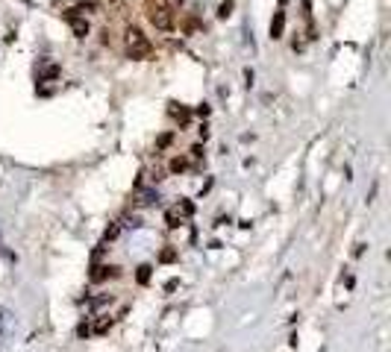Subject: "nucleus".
Listing matches in <instances>:
<instances>
[{
  "label": "nucleus",
  "mask_w": 391,
  "mask_h": 352,
  "mask_svg": "<svg viewBox=\"0 0 391 352\" xmlns=\"http://www.w3.org/2000/svg\"><path fill=\"white\" fill-rule=\"evenodd\" d=\"M144 9H147V21L156 27V30H174L177 24V12H174V3L171 0H144Z\"/></svg>",
  "instance_id": "f257e3e1"
},
{
  "label": "nucleus",
  "mask_w": 391,
  "mask_h": 352,
  "mask_svg": "<svg viewBox=\"0 0 391 352\" xmlns=\"http://www.w3.org/2000/svg\"><path fill=\"white\" fill-rule=\"evenodd\" d=\"M127 56L130 59H150L153 56V44L147 41V35L138 27H130V32H127Z\"/></svg>",
  "instance_id": "f03ea898"
},
{
  "label": "nucleus",
  "mask_w": 391,
  "mask_h": 352,
  "mask_svg": "<svg viewBox=\"0 0 391 352\" xmlns=\"http://www.w3.org/2000/svg\"><path fill=\"white\" fill-rule=\"evenodd\" d=\"M62 18L68 21V27L74 30V35H77V38H86V35H89V18H86V15H80L77 9H65V12H62Z\"/></svg>",
  "instance_id": "7ed1b4c3"
},
{
  "label": "nucleus",
  "mask_w": 391,
  "mask_h": 352,
  "mask_svg": "<svg viewBox=\"0 0 391 352\" xmlns=\"http://www.w3.org/2000/svg\"><path fill=\"white\" fill-rule=\"evenodd\" d=\"M109 276H112V279L121 276V267H115V264H112V267H109V264H98V267L92 270V282H106Z\"/></svg>",
  "instance_id": "20e7f679"
},
{
  "label": "nucleus",
  "mask_w": 391,
  "mask_h": 352,
  "mask_svg": "<svg viewBox=\"0 0 391 352\" xmlns=\"http://www.w3.org/2000/svg\"><path fill=\"white\" fill-rule=\"evenodd\" d=\"M283 32H286V12L280 9V12H274V18H271V38L277 41V38H283Z\"/></svg>",
  "instance_id": "39448f33"
},
{
  "label": "nucleus",
  "mask_w": 391,
  "mask_h": 352,
  "mask_svg": "<svg viewBox=\"0 0 391 352\" xmlns=\"http://www.w3.org/2000/svg\"><path fill=\"white\" fill-rule=\"evenodd\" d=\"M168 115H171L174 121H180V124H189V118H192V112H189L183 103H168Z\"/></svg>",
  "instance_id": "423d86ee"
},
{
  "label": "nucleus",
  "mask_w": 391,
  "mask_h": 352,
  "mask_svg": "<svg viewBox=\"0 0 391 352\" xmlns=\"http://www.w3.org/2000/svg\"><path fill=\"white\" fill-rule=\"evenodd\" d=\"M156 203H159V194L153 191V188H144V191L135 194V206H141V209L144 206H156Z\"/></svg>",
  "instance_id": "0eeeda50"
},
{
  "label": "nucleus",
  "mask_w": 391,
  "mask_h": 352,
  "mask_svg": "<svg viewBox=\"0 0 391 352\" xmlns=\"http://www.w3.org/2000/svg\"><path fill=\"white\" fill-rule=\"evenodd\" d=\"M192 167V161L186 159V156H177V159H171V173H186Z\"/></svg>",
  "instance_id": "6e6552de"
},
{
  "label": "nucleus",
  "mask_w": 391,
  "mask_h": 352,
  "mask_svg": "<svg viewBox=\"0 0 391 352\" xmlns=\"http://www.w3.org/2000/svg\"><path fill=\"white\" fill-rule=\"evenodd\" d=\"M171 144H174V132H162L156 138V153H162L165 147H171Z\"/></svg>",
  "instance_id": "1a4fd4ad"
},
{
  "label": "nucleus",
  "mask_w": 391,
  "mask_h": 352,
  "mask_svg": "<svg viewBox=\"0 0 391 352\" xmlns=\"http://www.w3.org/2000/svg\"><path fill=\"white\" fill-rule=\"evenodd\" d=\"M165 223L171 226V229H177V226L183 223V214H180V211H177V209H171V211H168V214H165Z\"/></svg>",
  "instance_id": "9d476101"
},
{
  "label": "nucleus",
  "mask_w": 391,
  "mask_h": 352,
  "mask_svg": "<svg viewBox=\"0 0 391 352\" xmlns=\"http://www.w3.org/2000/svg\"><path fill=\"white\" fill-rule=\"evenodd\" d=\"M112 326H115V320H112V317H100V320L95 323V332H98V335H106Z\"/></svg>",
  "instance_id": "9b49d317"
},
{
  "label": "nucleus",
  "mask_w": 391,
  "mask_h": 352,
  "mask_svg": "<svg viewBox=\"0 0 391 352\" xmlns=\"http://www.w3.org/2000/svg\"><path fill=\"white\" fill-rule=\"evenodd\" d=\"M159 261H165V264H171V261H177V250H174V247H165L162 253H159Z\"/></svg>",
  "instance_id": "f8f14e48"
},
{
  "label": "nucleus",
  "mask_w": 391,
  "mask_h": 352,
  "mask_svg": "<svg viewBox=\"0 0 391 352\" xmlns=\"http://www.w3.org/2000/svg\"><path fill=\"white\" fill-rule=\"evenodd\" d=\"M150 270H153L150 264H141V267H138V282H141V285H144V282H150Z\"/></svg>",
  "instance_id": "ddd939ff"
},
{
  "label": "nucleus",
  "mask_w": 391,
  "mask_h": 352,
  "mask_svg": "<svg viewBox=\"0 0 391 352\" xmlns=\"http://www.w3.org/2000/svg\"><path fill=\"white\" fill-rule=\"evenodd\" d=\"M229 15H232V0H224L218 6V18H229Z\"/></svg>",
  "instance_id": "4468645a"
},
{
  "label": "nucleus",
  "mask_w": 391,
  "mask_h": 352,
  "mask_svg": "<svg viewBox=\"0 0 391 352\" xmlns=\"http://www.w3.org/2000/svg\"><path fill=\"white\" fill-rule=\"evenodd\" d=\"M177 211H180V214H183V217H189V214H192V211H195V206H192V203H189V200H183V203H180V206H177Z\"/></svg>",
  "instance_id": "2eb2a0df"
},
{
  "label": "nucleus",
  "mask_w": 391,
  "mask_h": 352,
  "mask_svg": "<svg viewBox=\"0 0 391 352\" xmlns=\"http://www.w3.org/2000/svg\"><path fill=\"white\" fill-rule=\"evenodd\" d=\"M189 153H192V159H195V161H200V159H203V147H200V144H195V147H192Z\"/></svg>",
  "instance_id": "dca6fc26"
},
{
  "label": "nucleus",
  "mask_w": 391,
  "mask_h": 352,
  "mask_svg": "<svg viewBox=\"0 0 391 352\" xmlns=\"http://www.w3.org/2000/svg\"><path fill=\"white\" fill-rule=\"evenodd\" d=\"M118 232H121V223L109 226V229H106V241H112V238H115V235H118Z\"/></svg>",
  "instance_id": "f3484780"
},
{
  "label": "nucleus",
  "mask_w": 391,
  "mask_h": 352,
  "mask_svg": "<svg viewBox=\"0 0 391 352\" xmlns=\"http://www.w3.org/2000/svg\"><path fill=\"white\" fill-rule=\"evenodd\" d=\"M89 3H100V0H89Z\"/></svg>",
  "instance_id": "a211bd4d"
},
{
  "label": "nucleus",
  "mask_w": 391,
  "mask_h": 352,
  "mask_svg": "<svg viewBox=\"0 0 391 352\" xmlns=\"http://www.w3.org/2000/svg\"><path fill=\"white\" fill-rule=\"evenodd\" d=\"M174 3H183V0H174Z\"/></svg>",
  "instance_id": "6ab92c4d"
}]
</instances>
